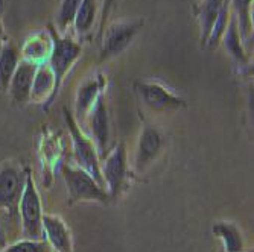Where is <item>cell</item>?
<instances>
[{"mask_svg": "<svg viewBox=\"0 0 254 252\" xmlns=\"http://www.w3.org/2000/svg\"><path fill=\"white\" fill-rule=\"evenodd\" d=\"M64 117L72 135L73 152H75V159L78 166L93 178L102 189H105V182L101 173V159H99L95 142L88 139L84 134V131L79 128V123L75 120V116H72V112L64 109Z\"/></svg>", "mask_w": 254, "mask_h": 252, "instance_id": "6da1fadb", "label": "cell"}, {"mask_svg": "<svg viewBox=\"0 0 254 252\" xmlns=\"http://www.w3.org/2000/svg\"><path fill=\"white\" fill-rule=\"evenodd\" d=\"M48 31L52 37V53L49 56V67L52 68V73L55 78V91L54 95L57 98L58 90L65 78V75L68 73V70L73 67V64L78 61V58L81 56V44L78 41H75L73 38H70L68 35L61 37L57 29L49 25Z\"/></svg>", "mask_w": 254, "mask_h": 252, "instance_id": "7a4b0ae2", "label": "cell"}, {"mask_svg": "<svg viewBox=\"0 0 254 252\" xmlns=\"http://www.w3.org/2000/svg\"><path fill=\"white\" fill-rule=\"evenodd\" d=\"M18 214L21 219V230L23 236L28 240H44L43 239V207L40 195L37 192L35 182L32 175H28L26 186L23 190L20 203H18Z\"/></svg>", "mask_w": 254, "mask_h": 252, "instance_id": "3957f363", "label": "cell"}, {"mask_svg": "<svg viewBox=\"0 0 254 252\" xmlns=\"http://www.w3.org/2000/svg\"><path fill=\"white\" fill-rule=\"evenodd\" d=\"M63 176L67 186L70 203L85 202V201H93V202H101V203L108 202L110 199L108 192H105V189H102L98 182L81 167L64 166Z\"/></svg>", "mask_w": 254, "mask_h": 252, "instance_id": "277c9868", "label": "cell"}, {"mask_svg": "<svg viewBox=\"0 0 254 252\" xmlns=\"http://www.w3.org/2000/svg\"><path fill=\"white\" fill-rule=\"evenodd\" d=\"M29 170L14 163H5L0 167V208L8 216L18 214V203L26 186Z\"/></svg>", "mask_w": 254, "mask_h": 252, "instance_id": "5b68a950", "label": "cell"}, {"mask_svg": "<svg viewBox=\"0 0 254 252\" xmlns=\"http://www.w3.org/2000/svg\"><path fill=\"white\" fill-rule=\"evenodd\" d=\"M143 26V18H134L105 26L101 35V61L122 53Z\"/></svg>", "mask_w": 254, "mask_h": 252, "instance_id": "8992f818", "label": "cell"}, {"mask_svg": "<svg viewBox=\"0 0 254 252\" xmlns=\"http://www.w3.org/2000/svg\"><path fill=\"white\" fill-rule=\"evenodd\" d=\"M101 173L110 199H116L127 181V151L124 143H118L102 159Z\"/></svg>", "mask_w": 254, "mask_h": 252, "instance_id": "52a82bcc", "label": "cell"}, {"mask_svg": "<svg viewBox=\"0 0 254 252\" xmlns=\"http://www.w3.org/2000/svg\"><path fill=\"white\" fill-rule=\"evenodd\" d=\"M135 91L143 105L155 112L178 111L186 106L180 96L157 82H135Z\"/></svg>", "mask_w": 254, "mask_h": 252, "instance_id": "ba28073f", "label": "cell"}, {"mask_svg": "<svg viewBox=\"0 0 254 252\" xmlns=\"http://www.w3.org/2000/svg\"><path fill=\"white\" fill-rule=\"evenodd\" d=\"M163 148L165 137L160 132V129L152 125L143 126L135 148V170L138 173H143L146 169H149L163 151Z\"/></svg>", "mask_w": 254, "mask_h": 252, "instance_id": "9c48e42d", "label": "cell"}, {"mask_svg": "<svg viewBox=\"0 0 254 252\" xmlns=\"http://www.w3.org/2000/svg\"><path fill=\"white\" fill-rule=\"evenodd\" d=\"M88 122L91 126V134H93V140L98 149L99 159L105 158L108 153V143H110V116H108V108L105 105V98L101 95L91 108L88 114Z\"/></svg>", "mask_w": 254, "mask_h": 252, "instance_id": "30bf717a", "label": "cell"}, {"mask_svg": "<svg viewBox=\"0 0 254 252\" xmlns=\"http://www.w3.org/2000/svg\"><path fill=\"white\" fill-rule=\"evenodd\" d=\"M43 239L55 252H73L72 233L65 222L54 214H43Z\"/></svg>", "mask_w": 254, "mask_h": 252, "instance_id": "8fae6325", "label": "cell"}, {"mask_svg": "<svg viewBox=\"0 0 254 252\" xmlns=\"http://www.w3.org/2000/svg\"><path fill=\"white\" fill-rule=\"evenodd\" d=\"M38 64L21 59L17 65V70L9 82V93L14 102L17 103H26L31 98V88L34 84L35 72H37Z\"/></svg>", "mask_w": 254, "mask_h": 252, "instance_id": "7c38bea8", "label": "cell"}, {"mask_svg": "<svg viewBox=\"0 0 254 252\" xmlns=\"http://www.w3.org/2000/svg\"><path fill=\"white\" fill-rule=\"evenodd\" d=\"M55 78L52 73V68L48 62L38 64L34 84L31 88V98L29 101L34 103H43V108L48 109L55 101Z\"/></svg>", "mask_w": 254, "mask_h": 252, "instance_id": "4fadbf2b", "label": "cell"}, {"mask_svg": "<svg viewBox=\"0 0 254 252\" xmlns=\"http://www.w3.org/2000/svg\"><path fill=\"white\" fill-rule=\"evenodd\" d=\"M104 78L99 75L98 78L87 79L78 90L75 101V120L78 123H84L88 117L91 108L95 106L98 98L102 95Z\"/></svg>", "mask_w": 254, "mask_h": 252, "instance_id": "5bb4252c", "label": "cell"}, {"mask_svg": "<svg viewBox=\"0 0 254 252\" xmlns=\"http://www.w3.org/2000/svg\"><path fill=\"white\" fill-rule=\"evenodd\" d=\"M52 37L48 29L38 31L29 35L21 46V59H26L35 64H44L49 61L52 53Z\"/></svg>", "mask_w": 254, "mask_h": 252, "instance_id": "9a60e30c", "label": "cell"}, {"mask_svg": "<svg viewBox=\"0 0 254 252\" xmlns=\"http://www.w3.org/2000/svg\"><path fill=\"white\" fill-rule=\"evenodd\" d=\"M225 0H201V2L195 6L196 18L199 23V29H201V43L205 46L207 40H209L210 31L213 23L222 8Z\"/></svg>", "mask_w": 254, "mask_h": 252, "instance_id": "2e32d148", "label": "cell"}, {"mask_svg": "<svg viewBox=\"0 0 254 252\" xmlns=\"http://www.w3.org/2000/svg\"><path fill=\"white\" fill-rule=\"evenodd\" d=\"M20 61L21 55L17 46L12 41L5 43L2 53H0V91L8 90Z\"/></svg>", "mask_w": 254, "mask_h": 252, "instance_id": "e0dca14e", "label": "cell"}, {"mask_svg": "<svg viewBox=\"0 0 254 252\" xmlns=\"http://www.w3.org/2000/svg\"><path fill=\"white\" fill-rule=\"evenodd\" d=\"M222 41H224V46H225L227 52L230 53V56H232L238 64L247 65L248 55H247V52L244 49L242 38H241L239 28H238V21H236V17H235L233 12H232V17H230L228 26H227V29L224 32Z\"/></svg>", "mask_w": 254, "mask_h": 252, "instance_id": "ac0fdd59", "label": "cell"}, {"mask_svg": "<svg viewBox=\"0 0 254 252\" xmlns=\"http://www.w3.org/2000/svg\"><path fill=\"white\" fill-rule=\"evenodd\" d=\"M213 234L222 240L225 252H245L244 237L239 228L232 222H216L213 225Z\"/></svg>", "mask_w": 254, "mask_h": 252, "instance_id": "d6986e66", "label": "cell"}, {"mask_svg": "<svg viewBox=\"0 0 254 252\" xmlns=\"http://www.w3.org/2000/svg\"><path fill=\"white\" fill-rule=\"evenodd\" d=\"M96 17H98V0H82L73 21L75 32L79 38H84L91 32Z\"/></svg>", "mask_w": 254, "mask_h": 252, "instance_id": "ffe728a7", "label": "cell"}, {"mask_svg": "<svg viewBox=\"0 0 254 252\" xmlns=\"http://www.w3.org/2000/svg\"><path fill=\"white\" fill-rule=\"evenodd\" d=\"M230 6H232V12L236 17L241 38L250 43V40H253V0H230Z\"/></svg>", "mask_w": 254, "mask_h": 252, "instance_id": "44dd1931", "label": "cell"}, {"mask_svg": "<svg viewBox=\"0 0 254 252\" xmlns=\"http://www.w3.org/2000/svg\"><path fill=\"white\" fill-rule=\"evenodd\" d=\"M81 2L82 0H63L61 2L57 17H55V25H57L58 34H65L68 28L73 26V21L81 6Z\"/></svg>", "mask_w": 254, "mask_h": 252, "instance_id": "7402d4cb", "label": "cell"}, {"mask_svg": "<svg viewBox=\"0 0 254 252\" xmlns=\"http://www.w3.org/2000/svg\"><path fill=\"white\" fill-rule=\"evenodd\" d=\"M230 17H232V6H230V0H225L213 26H212V31H210V35H209V40H207L205 46H209L210 49H215L218 48L219 41L222 40L224 37V32L228 26V21H230Z\"/></svg>", "mask_w": 254, "mask_h": 252, "instance_id": "603a6c76", "label": "cell"}, {"mask_svg": "<svg viewBox=\"0 0 254 252\" xmlns=\"http://www.w3.org/2000/svg\"><path fill=\"white\" fill-rule=\"evenodd\" d=\"M0 252H55L48 240H20L3 248Z\"/></svg>", "mask_w": 254, "mask_h": 252, "instance_id": "cb8c5ba5", "label": "cell"}, {"mask_svg": "<svg viewBox=\"0 0 254 252\" xmlns=\"http://www.w3.org/2000/svg\"><path fill=\"white\" fill-rule=\"evenodd\" d=\"M118 0H102V8H101V23H99V37L102 35L104 29H105V25L107 21L114 9V6H116Z\"/></svg>", "mask_w": 254, "mask_h": 252, "instance_id": "d4e9b609", "label": "cell"}, {"mask_svg": "<svg viewBox=\"0 0 254 252\" xmlns=\"http://www.w3.org/2000/svg\"><path fill=\"white\" fill-rule=\"evenodd\" d=\"M8 246V240H6V236H5V231L2 230V226H0V251L3 248Z\"/></svg>", "mask_w": 254, "mask_h": 252, "instance_id": "484cf974", "label": "cell"}, {"mask_svg": "<svg viewBox=\"0 0 254 252\" xmlns=\"http://www.w3.org/2000/svg\"><path fill=\"white\" fill-rule=\"evenodd\" d=\"M0 38L5 40V29H3V23H2V17H0Z\"/></svg>", "mask_w": 254, "mask_h": 252, "instance_id": "4316f807", "label": "cell"}, {"mask_svg": "<svg viewBox=\"0 0 254 252\" xmlns=\"http://www.w3.org/2000/svg\"><path fill=\"white\" fill-rule=\"evenodd\" d=\"M3 44H5V40L0 38V53H2V49H3Z\"/></svg>", "mask_w": 254, "mask_h": 252, "instance_id": "83f0119b", "label": "cell"}, {"mask_svg": "<svg viewBox=\"0 0 254 252\" xmlns=\"http://www.w3.org/2000/svg\"><path fill=\"white\" fill-rule=\"evenodd\" d=\"M3 6H5V0H0V12L3 11Z\"/></svg>", "mask_w": 254, "mask_h": 252, "instance_id": "f1b7e54d", "label": "cell"}]
</instances>
